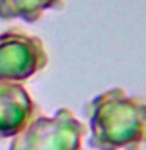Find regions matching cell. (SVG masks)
I'll return each mask as SVG.
<instances>
[{"mask_svg":"<svg viewBox=\"0 0 146 150\" xmlns=\"http://www.w3.org/2000/svg\"><path fill=\"white\" fill-rule=\"evenodd\" d=\"M91 150H141L146 144V100L112 88L85 105Z\"/></svg>","mask_w":146,"mask_h":150,"instance_id":"6da1fadb","label":"cell"},{"mask_svg":"<svg viewBox=\"0 0 146 150\" xmlns=\"http://www.w3.org/2000/svg\"><path fill=\"white\" fill-rule=\"evenodd\" d=\"M47 64L49 55L41 38L17 27L0 33V81H27Z\"/></svg>","mask_w":146,"mask_h":150,"instance_id":"3957f363","label":"cell"},{"mask_svg":"<svg viewBox=\"0 0 146 150\" xmlns=\"http://www.w3.org/2000/svg\"><path fill=\"white\" fill-rule=\"evenodd\" d=\"M88 127L71 108H58L55 114L35 117L19 134L11 138L8 150H85Z\"/></svg>","mask_w":146,"mask_h":150,"instance_id":"7a4b0ae2","label":"cell"},{"mask_svg":"<svg viewBox=\"0 0 146 150\" xmlns=\"http://www.w3.org/2000/svg\"><path fill=\"white\" fill-rule=\"evenodd\" d=\"M64 6V0H0L2 21H24L35 23L47 11H57Z\"/></svg>","mask_w":146,"mask_h":150,"instance_id":"5b68a950","label":"cell"},{"mask_svg":"<svg viewBox=\"0 0 146 150\" xmlns=\"http://www.w3.org/2000/svg\"><path fill=\"white\" fill-rule=\"evenodd\" d=\"M39 114V105L22 83L0 81V139L14 138Z\"/></svg>","mask_w":146,"mask_h":150,"instance_id":"277c9868","label":"cell"}]
</instances>
